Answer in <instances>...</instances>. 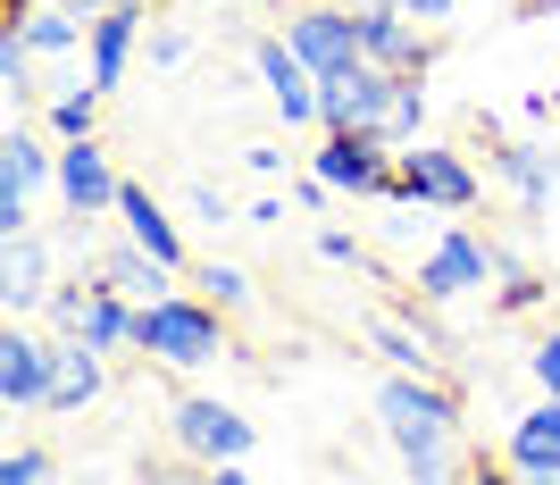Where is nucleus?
<instances>
[{"instance_id":"obj_19","label":"nucleus","mask_w":560,"mask_h":485,"mask_svg":"<svg viewBox=\"0 0 560 485\" xmlns=\"http://www.w3.org/2000/svg\"><path fill=\"white\" fill-rule=\"evenodd\" d=\"M493 168H502V185L518 193V209H544L552 185H560V151H544V142H502Z\"/></svg>"},{"instance_id":"obj_5","label":"nucleus","mask_w":560,"mask_h":485,"mask_svg":"<svg viewBox=\"0 0 560 485\" xmlns=\"http://www.w3.org/2000/svg\"><path fill=\"white\" fill-rule=\"evenodd\" d=\"M43 185H59V151H43L25 126H9V135H0V234H9V243L34 234V193Z\"/></svg>"},{"instance_id":"obj_13","label":"nucleus","mask_w":560,"mask_h":485,"mask_svg":"<svg viewBox=\"0 0 560 485\" xmlns=\"http://www.w3.org/2000/svg\"><path fill=\"white\" fill-rule=\"evenodd\" d=\"M360 50H369V68L410 76V84L435 68V43H427V25H419V18H401V9H376V18H360Z\"/></svg>"},{"instance_id":"obj_23","label":"nucleus","mask_w":560,"mask_h":485,"mask_svg":"<svg viewBox=\"0 0 560 485\" xmlns=\"http://www.w3.org/2000/svg\"><path fill=\"white\" fill-rule=\"evenodd\" d=\"M192 293L210 301V310H243V301H252V277H243L234 259H192Z\"/></svg>"},{"instance_id":"obj_25","label":"nucleus","mask_w":560,"mask_h":485,"mask_svg":"<svg viewBox=\"0 0 560 485\" xmlns=\"http://www.w3.org/2000/svg\"><path fill=\"white\" fill-rule=\"evenodd\" d=\"M0 84H9V101L34 93V50H25V34H0Z\"/></svg>"},{"instance_id":"obj_32","label":"nucleus","mask_w":560,"mask_h":485,"mask_svg":"<svg viewBox=\"0 0 560 485\" xmlns=\"http://www.w3.org/2000/svg\"><path fill=\"white\" fill-rule=\"evenodd\" d=\"M460 0H401V18H419V25H435V18H452Z\"/></svg>"},{"instance_id":"obj_11","label":"nucleus","mask_w":560,"mask_h":485,"mask_svg":"<svg viewBox=\"0 0 560 485\" xmlns=\"http://www.w3.org/2000/svg\"><path fill=\"white\" fill-rule=\"evenodd\" d=\"M117 193H126V176L109 168L101 135H93V142H59V201H68L75 218H109Z\"/></svg>"},{"instance_id":"obj_8","label":"nucleus","mask_w":560,"mask_h":485,"mask_svg":"<svg viewBox=\"0 0 560 485\" xmlns=\"http://www.w3.org/2000/svg\"><path fill=\"white\" fill-rule=\"evenodd\" d=\"M284 43L310 59V76H318V84H327V76L369 68V50H360V18H351V9H302V18L284 25Z\"/></svg>"},{"instance_id":"obj_10","label":"nucleus","mask_w":560,"mask_h":485,"mask_svg":"<svg viewBox=\"0 0 560 485\" xmlns=\"http://www.w3.org/2000/svg\"><path fill=\"white\" fill-rule=\"evenodd\" d=\"M252 68H259V84H268V101L284 109V126H318V76H310V59L284 43V34H259Z\"/></svg>"},{"instance_id":"obj_3","label":"nucleus","mask_w":560,"mask_h":485,"mask_svg":"<svg viewBox=\"0 0 560 485\" xmlns=\"http://www.w3.org/2000/svg\"><path fill=\"white\" fill-rule=\"evenodd\" d=\"M385 201H410V209H477V168L460 151H435V142H410L394 151V185Z\"/></svg>"},{"instance_id":"obj_24","label":"nucleus","mask_w":560,"mask_h":485,"mask_svg":"<svg viewBox=\"0 0 560 485\" xmlns=\"http://www.w3.org/2000/svg\"><path fill=\"white\" fill-rule=\"evenodd\" d=\"M93 126H101V93H93V84L50 101V135H59V142H93Z\"/></svg>"},{"instance_id":"obj_14","label":"nucleus","mask_w":560,"mask_h":485,"mask_svg":"<svg viewBox=\"0 0 560 485\" xmlns=\"http://www.w3.org/2000/svg\"><path fill=\"white\" fill-rule=\"evenodd\" d=\"M101 393H109V360H101L93 344H75V335H59V344H50V402H43V411L75 418V411H93Z\"/></svg>"},{"instance_id":"obj_1","label":"nucleus","mask_w":560,"mask_h":485,"mask_svg":"<svg viewBox=\"0 0 560 485\" xmlns=\"http://www.w3.org/2000/svg\"><path fill=\"white\" fill-rule=\"evenodd\" d=\"M376 418H385L401 461H452V443H460V393L435 385V377H385Z\"/></svg>"},{"instance_id":"obj_21","label":"nucleus","mask_w":560,"mask_h":485,"mask_svg":"<svg viewBox=\"0 0 560 485\" xmlns=\"http://www.w3.org/2000/svg\"><path fill=\"white\" fill-rule=\"evenodd\" d=\"M135 34H142V18H135V9H101V18H93V93L126 84V59H135Z\"/></svg>"},{"instance_id":"obj_20","label":"nucleus","mask_w":560,"mask_h":485,"mask_svg":"<svg viewBox=\"0 0 560 485\" xmlns=\"http://www.w3.org/2000/svg\"><path fill=\"white\" fill-rule=\"evenodd\" d=\"M511 469H518V477H544V469H560V402L518 411V427H511Z\"/></svg>"},{"instance_id":"obj_28","label":"nucleus","mask_w":560,"mask_h":485,"mask_svg":"<svg viewBox=\"0 0 560 485\" xmlns=\"http://www.w3.org/2000/svg\"><path fill=\"white\" fill-rule=\"evenodd\" d=\"M527 369H536V385H544V402H560V326L544 335L536 351H527Z\"/></svg>"},{"instance_id":"obj_22","label":"nucleus","mask_w":560,"mask_h":485,"mask_svg":"<svg viewBox=\"0 0 560 485\" xmlns=\"http://www.w3.org/2000/svg\"><path fill=\"white\" fill-rule=\"evenodd\" d=\"M18 34H25L34 59H50V50H75V43H84V18H75V9H34Z\"/></svg>"},{"instance_id":"obj_29","label":"nucleus","mask_w":560,"mask_h":485,"mask_svg":"<svg viewBox=\"0 0 560 485\" xmlns=\"http://www.w3.org/2000/svg\"><path fill=\"white\" fill-rule=\"evenodd\" d=\"M318 259H335V268H360L369 252H360V243H351L343 227H327V234H318Z\"/></svg>"},{"instance_id":"obj_7","label":"nucleus","mask_w":560,"mask_h":485,"mask_svg":"<svg viewBox=\"0 0 560 485\" xmlns=\"http://www.w3.org/2000/svg\"><path fill=\"white\" fill-rule=\"evenodd\" d=\"M394 84H401V76H385V68L327 76V84H318V126H327V135H385Z\"/></svg>"},{"instance_id":"obj_16","label":"nucleus","mask_w":560,"mask_h":485,"mask_svg":"<svg viewBox=\"0 0 560 485\" xmlns=\"http://www.w3.org/2000/svg\"><path fill=\"white\" fill-rule=\"evenodd\" d=\"M93 277L109 285L117 301H135V310H151V301H167V293H176V285H167L176 268H160V259H151V252H135V243H109V252L93 259Z\"/></svg>"},{"instance_id":"obj_27","label":"nucleus","mask_w":560,"mask_h":485,"mask_svg":"<svg viewBox=\"0 0 560 485\" xmlns=\"http://www.w3.org/2000/svg\"><path fill=\"white\" fill-rule=\"evenodd\" d=\"M536 301H544V277H536V268H511L502 293H493V310H511V319H518V310H536Z\"/></svg>"},{"instance_id":"obj_33","label":"nucleus","mask_w":560,"mask_h":485,"mask_svg":"<svg viewBox=\"0 0 560 485\" xmlns=\"http://www.w3.org/2000/svg\"><path fill=\"white\" fill-rule=\"evenodd\" d=\"M185 485H252V477H243V461H234V469H201V477H185Z\"/></svg>"},{"instance_id":"obj_36","label":"nucleus","mask_w":560,"mask_h":485,"mask_svg":"<svg viewBox=\"0 0 560 485\" xmlns=\"http://www.w3.org/2000/svg\"><path fill=\"white\" fill-rule=\"evenodd\" d=\"M527 485H560V469H544V477H527Z\"/></svg>"},{"instance_id":"obj_15","label":"nucleus","mask_w":560,"mask_h":485,"mask_svg":"<svg viewBox=\"0 0 560 485\" xmlns=\"http://www.w3.org/2000/svg\"><path fill=\"white\" fill-rule=\"evenodd\" d=\"M117 218H126V243H135V252H151L160 268H192V259H185V234H176V218L151 201V185H126V193H117Z\"/></svg>"},{"instance_id":"obj_37","label":"nucleus","mask_w":560,"mask_h":485,"mask_svg":"<svg viewBox=\"0 0 560 485\" xmlns=\"http://www.w3.org/2000/svg\"><path fill=\"white\" fill-rule=\"evenodd\" d=\"M552 109H560V84H552Z\"/></svg>"},{"instance_id":"obj_4","label":"nucleus","mask_w":560,"mask_h":485,"mask_svg":"<svg viewBox=\"0 0 560 485\" xmlns=\"http://www.w3.org/2000/svg\"><path fill=\"white\" fill-rule=\"evenodd\" d=\"M167 436H176V452H192L201 469H234L252 452V418L234 411V402H218V393H185L176 418H167Z\"/></svg>"},{"instance_id":"obj_18","label":"nucleus","mask_w":560,"mask_h":485,"mask_svg":"<svg viewBox=\"0 0 560 485\" xmlns=\"http://www.w3.org/2000/svg\"><path fill=\"white\" fill-rule=\"evenodd\" d=\"M50 293H59V285H50V252L34 234L9 243V259H0V301H9V319H18V310H50Z\"/></svg>"},{"instance_id":"obj_26","label":"nucleus","mask_w":560,"mask_h":485,"mask_svg":"<svg viewBox=\"0 0 560 485\" xmlns=\"http://www.w3.org/2000/svg\"><path fill=\"white\" fill-rule=\"evenodd\" d=\"M0 485H50V452H43V443H9Z\"/></svg>"},{"instance_id":"obj_34","label":"nucleus","mask_w":560,"mask_h":485,"mask_svg":"<svg viewBox=\"0 0 560 485\" xmlns=\"http://www.w3.org/2000/svg\"><path fill=\"white\" fill-rule=\"evenodd\" d=\"M126 485H185V477H167V469H142V477H126Z\"/></svg>"},{"instance_id":"obj_35","label":"nucleus","mask_w":560,"mask_h":485,"mask_svg":"<svg viewBox=\"0 0 560 485\" xmlns=\"http://www.w3.org/2000/svg\"><path fill=\"white\" fill-rule=\"evenodd\" d=\"M75 9H142V0H75Z\"/></svg>"},{"instance_id":"obj_9","label":"nucleus","mask_w":560,"mask_h":485,"mask_svg":"<svg viewBox=\"0 0 560 485\" xmlns=\"http://www.w3.org/2000/svg\"><path fill=\"white\" fill-rule=\"evenodd\" d=\"M310 176L327 193H376L385 201V185H394V151L376 135H327L318 142V160H310Z\"/></svg>"},{"instance_id":"obj_17","label":"nucleus","mask_w":560,"mask_h":485,"mask_svg":"<svg viewBox=\"0 0 560 485\" xmlns=\"http://www.w3.org/2000/svg\"><path fill=\"white\" fill-rule=\"evenodd\" d=\"M369 344L394 360V377H435V360H444V335L394 319V310H376V319H369Z\"/></svg>"},{"instance_id":"obj_2","label":"nucleus","mask_w":560,"mask_h":485,"mask_svg":"<svg viewBox=\"0 0 560 485\" xmlns=\"http://www.w3.org/2000/svg\"><path fill=\"white\" fill-rule=\"evenodd\" d=\"M135 351L160 360V369H201L226 351V310H210L201 293H167L135 319Z\"/></svg>"},{"instance_id":"obj_12","label":"nucleus","mask_w":560,"mask_h":485,"mask_svg":"<svg viewBox=\"0 0 560 485\" xmlns=\"http://www.w3.org/2000/svg\"><path fill=\"white\" fill-rule=\"evenodd\" d=\"M50 402V344L34 335V326L9 319V335H0V411H43Z\"/></svg>"},{"instance_id":"obj_6","label":"nucleus","mask_w":560,"mask_h":485,"mask_svg":"<svg viewBox=\"0 0 560 485\" xmlns=\"http://www.w3.org/2000/svg\"><path fill=\"white\" fill-rule=\"evenodd\" d=\"M486 277H502L493 243H486V234H468V227H452V234H435L427 259H419V301H460V293H477Z\"/></svg>"},{"instance_id":"obj_31","label":"nucleus","mask_w":560,"mask_h":485,"mask_svg":"<svg viewBox=\"0 0 560 485\" xmlns=\"http://www.w3.org/2000/svg\"><path fill=\"white\" fill-rule=\"evenodd\" d=\"M151 68H185V34H151Z\"/></svg>"},{"instance_id":"obj_30","label":"nucleus","mask_w":560,"mask_h":485,"mask_svg":"<svg viewBox=\"0 0 560 485\" xmlns=\"http://www.w3.org/2000/svg\"><path fill=\"white\" fill-rule=\"evenodd\" d=\"M185 209H192V218H210V227H218V218H226V193H210V185H192V193H185Z\"/></svg>"}]
</instances>
